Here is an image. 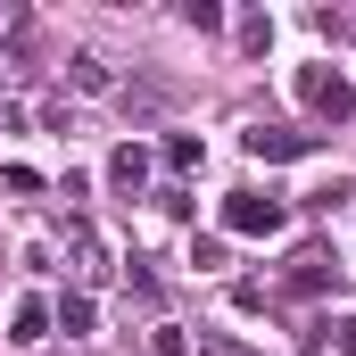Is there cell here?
<instances>
[{
    "instance_id": "obj_1",
    "label": "cell",
    "mask_w": 356,
    "mask_h": 356,
    "mask_svg": "<svg viewBox=\"0 0 356 356\" xmlns=\"http://www.w3.org/2000/svg\"><path fill=\"white\" fill-rule=\"evenodd\" d=\"M298 99H307L323 124H348L356 116V83L340 75V67H298Z\"/></svg>"
},
{
    "instance_id": "obj_2",
    "label": "cell",
    "mask_w": 356,
    "mask_h": 356,
    "mask_svg": "<svg viewBox=\"0 0 356 356\" xmlns=\"http://www.w3.org/2000/svg\"><path fill=\"white\" fill-rule=\"evenodd\" d=\"M282 224H290V207L266 199V191H232L224 199V232H241V241H273Z\"/></svg>"
},
{
    "instance_id": "obj_3",
    "label": "cell",
    "mask_w": 356,
    "mask_h": 356,
    "mask_svg": "<svg viewBox=\"0 0 356 356\" xmlns=\"http://www.w3.org/2000/svg\"><path fill=\"white\" fill-rule=\"evenodd\" d=\"M241 149H249L257 166H298V158H315V133H290V124H257V133H241Z\"/></svg>"
},
{
    "instance_id": "obj_4",
    "label": "cell",
    "mask_w": 356,
    "mask_h": 356,
    "mask_svg": "<svg viewBox=\"0 0 356 356\" xmlns=\"http://www.w3.org/2000/svg\"><path fill=\"white\" fill-rule=\"evenodd\" d=\"M290 290H307V298H315V290H340V257H332V249H298V257H290Z\"/></svg>"
},
{
    "instance_id": "obj_5",
    "label": "cell",
    "mask_w": 356,
    "mask_h": 356,
    "mask_svg": "<svg viewBox=\"0 0 356 356\" xmlns=\"http://www.w3.org/2000/svg\"><path fill=\"white\" fill-rule=\"evenodd\" d=\"M8 340H17V348H42V340H50V298H17V307H8Z\"/></svg>"
},
{
    "instance_id": "obj_6",
    "label": "cell",
    "mask_w": 356,
    "mask_h": 356,
    "mask_svg": "<svg viewBox=\"0 0 356 356\" xmlns=\"http://www.w3.org/2000/svg\"><path fill=\"white\" fill-rule=\"evenodd\" d=\"M50 323H58L67 340H91V323H99V307H91V290H67V298L50 307Z\"/></svg>"
},
{
    "instance_id": "obj_7",
    "label": "cell",
    "mask_w": 356,
    "mask_h": 356,
    "mask_svg": "<svg viewBox=\"0 0 356 356\" xmlns=\"http://www.w3.org/2000/svg\"><path fill=\"white\" fill-rule=\"evenodd\" d=\"M67 83L99 99V91H116V75H108V58H99V50H75V58H67Z\"/></svg>"
},
{
    "instance_id": "obj_8",
    "label": "cell",
    "mask_w": 356,
    "mask_h": 356,
    "mask_svg": "<svg viewBox=\"0 0 356 356\" xmlns=\"http://www.w3.org/2000/svg\"><path fill=\"white\" fill-rule=\"evenodd\" d=\"M108 182H116V191H141V182H149V149H141V141H124V149L108 158Z\"/></svg>"
},
{
    "instance_id": "obj_9",
    "label": "cell",
    "mask_w": 356,
    "mask_h": 356,
    "mask_svg": "<svg viewBox=\"0 0 356 356\" xmlns=\"http://www.w3.org/2000/svg\"><path fill=\"white\" fill-rule=\"evenodd\" d=\"M166 166H175V175H191V166H207V141H191V133H175V141H166Z\"/></svg>"
},
{
    "instance_id": "obj_10",
    "label": "cell",
    "mask_w": 356,
    "mask_h": 356,
    "mask_svg": "<svg viewBox=\"0 0 356 356\" xmlns=\"http://www.w3.org/2000/svg\"><path fill=\"white\" fill-rule=\"evenodd\" d=\"M182 25H191V33H224V8H216V0H182Z\"/></svg>"
},
{
    "instance_id": "obj_11",
    "label": "cell",
    "mask_w": 356,
    "mask_h": 356,
    "mask_svg": "<svg viewBox=\"0 0 356 356\" xmlns=\"http://www.w3.org/2000/svg\"><path fill=\"white\" fill-rule=\"evenodd\" d=\"M149 348H158V356H191V340H182V323H158V332H149Z\"/></svg>"
},
{
    "instance_id": "obj_12",
    "label": "cell",
    "mask_w": 356,
    "mask_h": 356,
    "mask_svg": "<svg viewBox=\"0 0 356 356\" xmlns=\"http://www.w3.org/2000/svg\"><path fill=\"white\" fill-rule=\"evenodd\" d=\"M191 356H249V348H241V340H224V332H199V348H191Z\"/></svg>"
},
{
    "instance_id": "obj_13",
    "label": "cell",
    "mask_w": 356,
    "mask_h": 356,
    "mask_svg": "<svg viewBox=\"0 0 356 356\" xmlns=\"http://www.w3.org/2000/svg\"><path fill=\"white\" fill-rule=\"evenodd\" d=\"M340 356H356V315H348V323H340Z\"/></svg>"
}]
</instances>
